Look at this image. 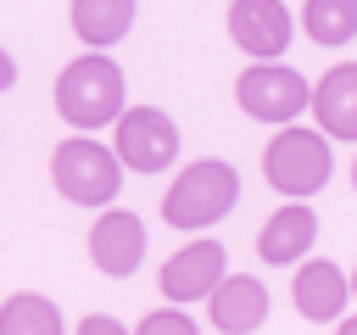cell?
Segmentation results:
<instances>
[{"label": "cell", "instance_id": "2", "mask_svg": "<svg viewBox=\"0 0 357 335\" xmlns=\"http://www.w3.org/2000/svg\"><path fill=\"white\" fill-rule=\"evenodd\" d=\"M234 201H240V173H234L229 162H218V156H201V162H190V168L167 184L162 218H167L173 229L195 234V229H212L218 218H229Z\"/></svg>", "mask_w": 357, "mask_h": 335}, {"label": "cell", "instance_id": "21", "mask_svg": "<svg viewBox=\"0 0 357 335\" xmlns=\"http://www.w3.org/2000/svg\"><path fill=\"white\" fill-rule=\"evenodd\" d=\"M351 184H357V162H351Z\"/></svg>", "mask_w": 357, "mask_h": 335}, {"label": "cell", "instance_id": "13", "mask_svg": "<svg viewBox=\"0 0 357 335\" xmlns=\"http://www.w3.org/2000/svg\"><path fill=\"white\" fill-rule=\"evenodd\" d=\"M318 128L329 140H357V61H340L318 78V89L307 95Z\"/></svg>", "mask_w": 357, "mask_h": 335}, {"label": "cell", "instance_id": "14", "mask_svg": "<svg viewBox=\"0 0 357 335\" xmlns=\"http://www.w3.org/2000/svg\"><path fill=\"white\" fill-rule=\"evenodd\" d=\"M128 28H134V0H73V34L89 50L117 45Z\"/></svg>", "mask_w": 357, "mask_h": 335}, {"label": "cell", "instance_id": "12", "mask_svg": "<svg viewBox=\"0 0 357 335\" xmlns=\"http://www.w3.org/2000/svg\"><path fill=\"white\" fill-rule=\"evenodd\" d=\"M290 296H296V313L307 318V324H335L340 313H346V296H351V279L329 262V257H307L301 268H296V285H290Z\"/></svg>", "mask_w": 357, "mask_h": 335}, {"label": "cell", "instance_id": "17", "mask_svg": "<svg viewBox=\"0 0 357 335\" xmlns=\"http://www.w3.org/2000/svg\"><path fill=\"white\" fill-rule=\"evenodd\" d=\"M139 335H195V318L178 313V307H162V313H145L139 318Z\"/></svg>", "mask_w": 357, "mask_h": 335}, {"label": "cell", "instance_id": "19", "mask_svg": "<svg viewBox=\"0 0 357 335\" xmlns=\"http://www.w3.org/2000/svg\"><path fill=\"white\" fill-rule=\"evenodd\" d=\"M11 84H17V61H11V56H6V50H0V95H6V89H11Z\"/></svg>", "mask_w": 357, "mask_h": 335}, {"label": "cell", "instance_id": "16", "mask_svg": "<svg viewBox=\"0 0 357 335\" xmlns=\"http://www.w3.org/2000/svg\"><path fill=\"white\" fill-rule=\"evenodd\" d=\"M301 28L312 45H346L357 39V0H307L301 6Z\"/></svg>", "mask_w": 357, "mask_h": 335}, {"label": "cell", "instance_id": "22", "mask_svg": "<svg viewBox=\"0 0 357 335\" xmlns=\"http://www.w3.org/2000/svg\"><path fill=\"white\" fill-rule=\"evenodd\" d=\"M351 296H357V274H351Z\"/></svg>", "mask_w": 357, "mask_h": 335}, {"label": "cell", "instance_id": "5", "mask_svg": "<svg viewBox=\"0 0 357 335\" xmlns=\"http://www.w3.org/2000/svg\"><path fill=\"white\" fill-rule=\"evenodd\" d=\"M307 95H312V84L284 61H251L234 84L240 112L257 117V123H296L307 112Z\"/></svg>", "mask_w": 357, "mask_h": 335}, {"label": "cell", "instance_id": "8", "mask_svg": "<svg viewBox=\"0 0 357 335\" xmlns=\"http://www.w3.org/2000/svg\"><path fill=\"white\" fill-rule=\"evenodd\" d=\"M290 34H296V22H290L284 0H234V6H229V39H234L245 56H257V61L284 56Z\"/></svg>", "mask_w": 357, "mask_h": 335}, {"label": "cell", "instance_id": "7", "mask_svg": "<svg viewBox=\"0 0 357 335\" xmlns=\"http://www.w3.org/2000/svg\"><path fill=\"white\" fill-rule=\"evenodd\" d=\"M89 262L106 274V279H128L139 262H145V223L123 207H106L89 229Z\"/></svg>", "mask_w": 357, "mask_h": 335}, {"label": "cell", "instance_id": "1", "mask_svg": "<svg viewBox=\"0 0 357 335\" xmlns=\"http://www.w3.org/2000/svg\"><path fill=\"white\" fill-rule=\"evenodd\" d=\"M123 100H128V84H123V67H117L112 56H78V61H67L61 78H56V112H61L73 128H84V134L117 123Z\"/></svg>", "mask_w": 357, "mask_h": 335}, {"label": "cell", "instance_id": "18", "mask_svg": "<svg viewBox=\"0 0 357 335\" xmlns=\"http://www.w3.org/2000/svg\"><path fill=\"white\" fill-rule=\"evenodd\" d=\"M78 335H123V324H117L112 313H89V318L78 324Z\"/></svg>", "mask_w": 357, "mask_h": 335}, {"label": "cell", "instance_id": "3", "mask_svg": "<svg viewBox=\"0 0 357 335\" xmlns=\"http://www.w3.org/2000/svg\"><path fill=\"white\" fill-rule=\"evenodd\" d=\"M262 173L279 195H318L335 173V151H329V134L324 128H296V123H279L273 145L262 151Z\"/></svg>", "mask_w": 357, "mask_h": 335}, {"label": "cell", "instance_id": "9", "mask_svg": "<svg viewBox=\"0 0 357 335\" xmlns=\"http://www.w3.org/2000/svg\"><path fill=\"white\" fill-rule=\"evenodd\" d=\"M206 313H212V329L223 335H251L268 324V285L251 279V274H223L212 290H206Z\"/></svg>", "mask_w": 357, "mask_h": 335}, {"label": "cell", "instance_id": "15", "mask_svg": "<svg viewBox=\"0 0 357 335\" xmlns=\"http://www.w3.org/2000/svg\"><path fill=\"white\" fill-rule=\"evenodd\" d=\"M61 307L50 296H33V290H17L6 296L0 307V335H61Z\"/></svg>", "mask_w": 357, "mask_h": 335}, {"label": "cell", "instance_id": "20", "mask_svg": "<svg viewBox=\"0 0 357 335\" xmlns=\"http://www.w3.org/2000/svg\"><path fill=\"white\" fill-rule=\"evenodd\" d=\"M335 329H340V335H357V313H351V318H340Z\"/></svg>", "mask_w": 357, "mask_h": 335}, {"label": "cell", "instance_id": "6", "mask_svg": "<svg viewBox=\"0 0 357 335\" xmlns=\"http://www.w3.org/2000/svg\"><path fill=\"white\" fill-rule=\"evenodd\" d=\"M112 151H117V162L128 173H162L178 156V123L162 106H123Z\"/></svg>", "mask_w": 357, "mask_h": 335}, {"label": "cell", "instance_id": "11", "mask_svg": "<svg viewBox=\"0 0 357 335\" xmlns=\"http://www.w3.org/2000/svg\"><path fill=\"white\" fill-rule=\"evenodd\" d=\"M312 240H318V212H312L301 195H290V207H279V212L262 223L257 257L273 262V268H290V262H301V257L312 251Z\"/></svg>", "mask_w": 357, "mask_h": 335}, {"label": "cell", "instance_id": "10", "mask_svg": "<svg viewBox=\"0 0 357 335\" xmlns=\"http://www.w3.org/2000/svg\"><path fill=\"white\" fill-rule=\"evenodd\" d=\"M229 274V257L218 240H190L184 251H173L162 262V290L167 302H206V290Z\"/></svg>", "mask_w": 357, "mask_h": 335}, {"label": "cell", "instance_id": "4", "mask_svg": "<svg viewBox=\"0 0 357 335\" xmlns=\"http://www.w3.org/2000/svg\"><path fill=\"white\" fill-rule=\"evenodd\" d=\"M50 179H56V190H61L73 207H112V195L123 190V162H117L112 145H100V140H89V134L78 128L73 140L56 145Z\"/></svg>", "mask_w": 357, "mask_h": 335}]
</instances>
